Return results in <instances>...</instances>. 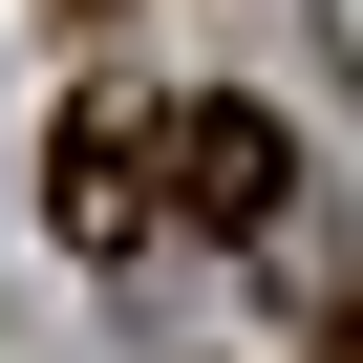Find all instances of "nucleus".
I'll return each mask as SVG.
<instances>
[{
  "instance_id": "2",
  "label": "nucleus",
  "mask_w": 363,
  "mask_h": 363,
  "mask_svg": "<svg viewBox=\"0 0 363 363\" xmlns=\"http://www.w3.org/2000/svg\"><path fill=\"white\" fill-rule=\"evenodd\" d=\"M43 193H65V235H86V257H128V235H150V193H171V107H86Z\"/></svg>"
},
{
  "instance_id": "1",
  "label": "nucleus",
  "mask_w": 363,
  "mask_h": 363,
  "mask_svg": "<svg viewBox=\"0 0 363 363\" xmlns=\"http://www.w3.org/2000/svg\"><path fill=\"white\" fill-rule=\"evenodd\" d=\"M278 193H299L278 107H235V86H193V107H171V214H193V235H278Z\"/></svg>"
}]
</instances>
